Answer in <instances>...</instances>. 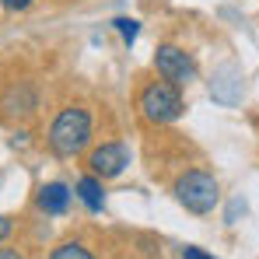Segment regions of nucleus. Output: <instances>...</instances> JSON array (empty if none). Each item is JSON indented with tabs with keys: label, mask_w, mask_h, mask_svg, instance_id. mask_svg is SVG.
Masks as SVG:
<instances>
[{
	"label": "nucleus",
	"mask_w": 259,
	"mask_h": 259,
	"mask_svg": "<svg viewBox=\"0 0 259 259\" xmlns=\"http://www.w3.org/2000/svg\"><path fill=\"white\" fill-rule=\"evenodd\" d=\"M88 140H91V112H88V109L70 105V109H63V112L53 119V126H49V151H53L56 158H74V154H81L88 147Z\"/></svg>",
	"instance_id": "1"
},
{
	"label": "nucleus",
	"mask_w": 259,
	"mask_h": 259,
	"mask_svg": "<svg viewBox=\"0 0 259 259\" xmlns=\"http://www.w3.org/2000/svg\"><path fill=\"white\" fill-rule=\"evenodd\" d=\"M175 200L189 210V214H210L217 207V200H221V186H217V179L210 172H203V168H189V172H182L175 179Z\"/></svg>",
	"instance_id": "2"
},
{
	"label": "nucleus",
	"mask_w": 259,
	"mask_h": 259,
	"mask_svg": "<svg viewBox=\"0 0 259 259\" xmlns=\"http://www.w3.org/2000/svg\"><path fill=\"white\" fill-rule=\"evenodd\" d=\"M140 112H144V119L147 123H175L182 112H186V102H182V88H175L172 81H154V84H147L140 91Z\"/></svg>",
	"instance_id": "3"
},
{
	"label": "nucleus",
	"mask_w": 259,
	"mask_h": 259,
	"mask_svg": "<svg viewBox=\"0 0 259 259\" xmlns=\"http://www.w3.org/2000/svg\"><path fill=\"white\" fill-rule=\"evenodd\" d=\"M154 70H158L165 81H172L175 88H186L196 77V67H193L189 53L179 49V46H158V53H154Z\"/></svg>",
	"instance_id": "4"
},
{
	"label": "nucleus",
	"mask_w": 259,
	"mask_h": 259,
	"mask_svg": "<svg viewBox=\"0 0 259 259\" xmlns=\"http://www.w3.org/2000/svg\"><path fill=\"white\" fill-rule=\"evenodd\" d=\"M126 165H130V151H126V144H119V140H109V144H102V147H95L88 154V172L98 175L102 182L123 175Z\"/></svg>",
	"instance_id": "5"
},
{
	"label": "nucleus",
	"mask_w": 259,
	"mask_h": 259,
	"mask_svg": "<svg viewBox=\"0 0 259 259\" xmlns=\"http://www.w3.org/2000/svg\"><path fill=\"white\" fill-rule=\"evenodd\" d=\"M35 105H39V98H35V88L32 84H14L4 91V98H0V109H4V116H18V119H25V116H32L35 112Z\"/></svg>",
	"instance_id": "6"
},
{
	"label": "nucleus",
	"mask_w": 259,
	"mask_h": 259,
	"mask_svg": "<svg viewBox=\"0 0 259 259\" xmlns=\"http://www.w3.org/2000/svg\"><path fill=\"white\" fill-rule=\"evenodd\" d=\"M70 186H63V182H46L42 189H39V210L42 214H67V207H70Z\"/></svg>",
	"instance_id": "7"
},
{
	"label": "nucleus",
	"mask_w": 259,
	"mask_h": 259,
	"mask_svg": "<svg viewBox=\"0 0 259 259\" xmlns=\"http://www.w3.org/2000/svg\"><path fill=\"white\" fill-rule=\"evenodd\" d=\"M74 196L84 203L91 214H98V210H102V203H105V186H102V179H98V175H84V179H77Z\"/></svg>",
	"instance_id": "8"
},
{
	"label": "nucleus",
	"mask_w": 259,
	"mask_h": 259,
	"mask_svg": "<svg viewBox=\"0 0 259 259\" xmlns=\"http://www.w3.org/2000/svg\"><path fill=\"white\" fill-rule=\"evenodd\" d=\"M49 259H98L88 245H81V242H74V238H67V242H60L56 249H53V256Z\"/></svg>",
	"instance_id": "9"
},
{
	"label": "nucleus",
	"mask_w": 259,
	"mask_h": 259,
	"mask_svg": "<svg viewBox=\"0 0 259 259\" xmlns=\"http://www.w3.org/2000/svg\"><path fill=\"white\" fill-rule=\"evenodd\" d=\"M112 25H116V32L123 35V42H126V46L137 42V35H140V21H137V18H116Z\"/></svg>",
	"instance_id": "10"
},
{
	"label": "nucleus",
	"mask_w": 259,
	"mask_h": 259,
	"mask_svg": "<svg viewBox=\"0 0 259 259\" xmlns=\"http://www.w3.org/2000/svg\"><path fill=\"white\" fill-rule=\"evenodd\" d=\"M182 259H214V256H210V252H203L200 245H186V249H182Z\"/></svg>",
	"instance_id": "11"
},
{
	"label": "nucleus",
	"mask_w": 259,
	"mask_h": 259,
	"mask_svg": "<svg viewBox=\"0 0 259 259\" xmlns=\"http://www.w3.org/2000/svg\"><path fill=\"white\" fill-rule=\"evenodd\" d=\"M11 231H14V217L0 214V242H4V238H7V235H11Z\"/></svg>",
	"instance_id": "12"
},
{
	"label": "nucleus",
	"mask_w": 259,
	"mask_h": 259,
	"mask_svg": "<svg viewBox=\"0 0 259 259\" xmlns=\"http://www.w3.org/2000/svg\"><path fill=\"white\" fill-rule=\"evenodd\" d=\"M4 4V11H25V7H32V0H0Z\"/></svg>",
	"instance_id": "13"
},
{
	"label": "nucleus",
	"mask_w": 259,
	"mask_h": 259,
	"mask_svg": "<svg viewBox=\"0 0 259 259\" xmlns=\"http://www.w3.org/2000/svg\"><path fill=\"white\" fill-rule=\"evenodd\" d=\"M0 259H25L18 249H0Z\"/></svg>",
	"instance_id": "14"
}]
</instances>
